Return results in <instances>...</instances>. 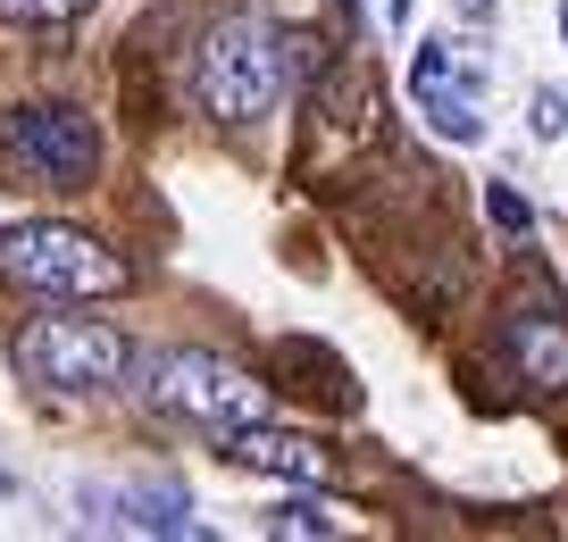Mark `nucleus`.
Returning a JSON list of instances; mask_svg holds the SVG:
<instances>
[{"label":"nucleus","instance_id":"obj_15","mask_svg":"<svg viewBox=\"0 0 568 542\" xmlns=\"http://www.w3.org/2000/svg\"><path fill=\"white\" fill-rule=\"evenodd\" d=\"M393 25H409V0H393Z\"/></svg>","mask_w":568,"mask_h":542},{"label":"nucleus","instance_id":"obj_7","mask_svg":"<svg viewBox=\"0 0 568 542\" xmlns=\"http://www.w3.org/2000/svg\"><path fill=\"white\" fill-rule=\"evenodd\" d=\"M226 459L251 475H284V484H335V459L318 451L310 434H276V426H243V434H226Z\"/></svg>","mask_w":568,"mask_h":542},{"label":"nucleus","instance_id":"obj_6","mask_svg":"<svg viewBox=\"0 0 568 542\" xmlns=\"http://www.w3.org/2000/svg\"><path fill=\"white\" fill-rule=\"evenodd\" d=\"M409 84H418V117L444 142H485V75L452 59V42H418L409 51Z\"/></svg>","mask_w":568,"mask_h":542},{"label":"nucleus","instance_id":"obj_17","mask_svg":"<svg viewBox=\"0 0 568 542\" xmlns=\"http://www.w3.org/2000/svg\"><path fill=\"white\" fill-rule=\"evenodd\" d=\"M468 9H485V0H468Z\"/></svg>","mask_w":568,"mask_h":542},{"label":"nucleus","instance_id":"obj_4","mask_svg":"<svg viewBox=\"0 0 568 542\" xmlns=\"http://www.w3.org/2000/svg\"><path fill=\"white\" fill-rule=\"evenodd\" d=\"M18 359H26V376L51 385V392H101V385L125 376L134 350H125V334L101 326V317H34V326L18 334Z\"/></svg>","mask_w":568,"mask_h":542},{"label":"nucleus","instance_id":"obj_10","mask_svg":"<svg viewBox=\"0 0 568 542\" xmlns=\"http://www.w3.org/2000/svg\"><path fill=\"white\" fill-rule=\"evenodd\" d=\"M267 534H343V518L326 501H310V492H284V501L267 509Z\"/></svg>","mask_w":568,"mask_h":542},{"label":"nucleus","instance_id":"obj_12","mask_svg":"<svg viewBox=\"0 0 568 542\" xmlns=\"http://www.w3.org/2000/svg\"><path fill=\"white\" fill-rule=\"evenodd\" d=\"M276 51H284V59H276V75H293V84H302V75H318V68H326V42H318V34H284Z\"/></svg>","mask_w":568,"mask_h":542},{"label":"nucleus","instance_id":"obj_1","mask_svg":"<svg viewBox=\"0 0 568 542\" xmlns=\"http://www.w3.org/2000/svg\"><path fill=\"white\" fill-rule=\"evenodd\" d=\"M0 276L18 284V293H42V300H101V293H125L134 267L84 226L26 217V226L0 234Z\"/></svg>","mask_w":568,"mask_h":542},{"label":"nucleus","instance_id":"obj_2","mask_svg":"<svg viewBox=\"0 0 568 542\" xmlns=\"http://www.w3.org/2000/svg\"><path fill=\"white\" fill-rule=\"evenodd\" d=\"M193 101L210 109L217 125H251L276 109V42L260 25H217L210 42L193 51Z\"/></svg>","mask_w":568,"mask_h":542},{"label":"nucleus","instance_id":"obj_11","mask_svg":"<svg viewBox=\"0 0 568 542\" xmlns=\"http://www.w3.org/2000/svg\"><path fill=\"white\" fill-rule=\"evenodd\" d=\"M92 0H0V18H26V25H68L84 18Z\"/></svg>","mask_w":568,"mask_h":542},{"label":"nucleus","instance_id":"obj_13","mask_svg":"<svg viewBox=\"0 0 568 542\" xmlns=\"http://www.w3.org/2000/svg\"><path fill=\"white\" fill-rule=\"evenodd\" d=\"M485 217H494L501 234H527V226H535V209L510 193V184H485Z\"/></svg>","mask_w":568,"mask_h":542},{"label":"nucleus","instance_id":"obj_16","mask_svg":"<svg viewBox=\"0 0 568 542\" xmlns=\"http://www.w3.org/2000/svg\"><path fill=\"white\" fill-rule=\"evenodd\" d=\"M560 34H568V9H560Z\"/></svg>","mask_w":568,"mask_h":542},{"label":"nucleus","instance_id":"obj_5","mask_svg":"<svg viewBox=\"0 0 568 542\" xmlns=\"http://www.w3.org/2000/svg\"><path fill=\"white\" fill-rule=\"evenodd\" d=\"M0 142H9V167H26L51 193H75L101 167V134H92L84 109H18V117L0 125Z\"/></svg>","mask_w":568,"mask_h":542},{"label":"nucleus","instance_id":"obj_8","mask_svg":"<svg viewBox=\"0 0 568 542\" xmlns=\"http://www.w3.org/2000/svg\"><path fill=\"white\" fill-rule=\"evenodd\" d=\"M501 350H510V368L527 376L535 392H560L568 385V326L544 309H518L510 326H501Z\"/></svg>","mask_w":568,"mask_h":542},{"label":"nucleus","instance_id":"obj_3","mask_svg":"<svg viewBox=\"0 0 568 542\" xmlns=\"http://www.w3.org/2000/svg\"><path fill=\"white\" fill-rule=\"evenodd\" d=\"M151 401H160L168 418L201 426V434H243V426H260L267 392L251 385L243 368L210 359V350H168L160 368H151Z\"/></svg>","mask_w":568,"mask_h":542},{"label":"nucleus","instance_id":"obj_9","mask_svg":"<svg viewBox=\"0 0 568 542\" xmlns=\"http://www.w3.org/2000/svg\"><path fill=\"white\" fill-rule=\"evenodd\" d=\"M92 509H118L109 525H134V534H193V518H184V492L176 484H134V492H92Z\"/></svg>","mask_w":568,"mask_h":542},{"label":"nucleus","instance_id":"obj_14","mask_svg":"<svg viewBox=\"0 0 568 542\" xmlns=\"http://www.w3.org/2000/svg\"><path fill=\"white\" fill-rule=\"evenodd\" d=\"M527 125H535V142H560V134H568V101H560V92H535V101H527Z\"/></svg>","mask_w":568,"mask_h":542}]
</instances>
